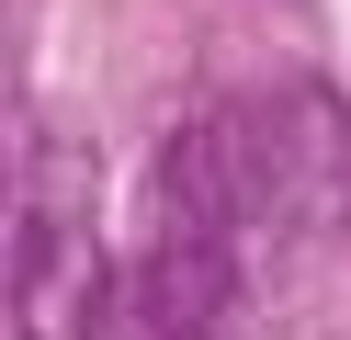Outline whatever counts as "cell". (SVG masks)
I'll return each mask as SVG.
<instances>
[{"label":"cell","mask_w":351,"mask_h":340,"mask_svg":"<svg viewBox=\"0 0 351 340\" xmlns=\"http://www.w3.org/2000/svg\"><path fill=\"white\" fill-rule=\"evenodd\" d=\"M114 329V261L91 227V170L80 148L34 136L23 216H12V340H102Z\"/></svg>","instance_id":"cell-1"}]
</instances>
